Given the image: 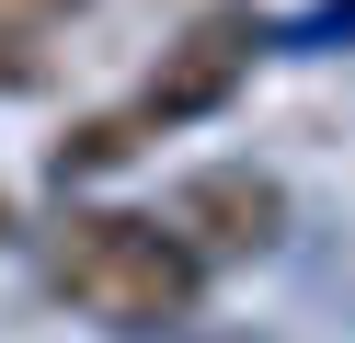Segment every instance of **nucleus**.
Here are the masks:
<instances>
[{
  "instance_id": "0eeeda50",
  "label": "nucleus",
  "mask_w": 355,
  "mask_h": 343,
  "mask_svg": "<svg viewBox=\"0 0 355 343\" xmlns=\"http://www.w3.org/2000/svg\"><path fill=\"white\" fill-rule=\"evenodd\" d=\"M172 343H241V332H172Z\"/></svg>"
},
{
  "instance_id": "f03ea898",
  "label": "nucleus",
  "mask_w": 355,
  "mask_h": 343,
  "mask_svg": "<svg viewBox=\"0 0 355 343\" xmlns=\"http://www.w3.org/2000/svg\"><path fill=\"white\" fill-rule=\"evenodd\" d=\"M252 69H263V12L218 0V12H195L184 35L161 46V69L138 80V103H126V114H138L149 137H161V126H195V114H218L241 80H252Z\"/></svg>"
},
{
  "instance_id": "6e6552de",
  "label": "nucleus",
  "mask_w": 355,
  "mask_h": 343,
  "mask_svg": "<svg viewBox=\"0 0 355 343\" xmlns=\"http://www.w3.org/2000/svg\"><path fill=\"white\" fill-rule=\"evenodd\" d=\"M0 240H12V183H0Z\"/></svg>"
},
{
  "instance_id": "20e7f679",
  "label": "nucleus",
  "mask_w": 355,
  "mask_h": 343,
  "mask_svg": "<svg viewBox=\"0 0 355 343\" xmlns=\"http://www.w3.org/2000/svg\"><path fill=\"white\" fill-rule=\"evenodd\" d=\"M138 114H92V126H80V137H58V183H69V172H115V160H138Z\"/></svg>"
},
{
  "instance_id": "f257e3e1",
  "label": "nucleus",
  "mask_w": 355,
  "mask_h": 343,
  "mask_svg": "<svg viewBox=\"0 0 355 343\" xmlns=\"http://www.w3.org/2000/svg\"><path fill=\"white\" fill-rule=\"evenodd\" d=\"M46 297L80 309L92 332H138V343L161 332V343H172V320H195V297H207V263L184 252L172 218L80 206V218L46 240Z\"/></svg>"
},
{
  "instance_id": "7ed1b4c3",
  "label": "nucleus",
  "mask_w": 355,
  "mask_h": 343,
  "mask_svg": "<svg viewBox=\"0 0 355 343\" xmlns=\"http://www.w3.org/2000/svg\"><path fill=\"white\" fill-rule=\"evenodd\" d=\"M172 229H184L195 263H263L286 240V183L252 172V160H218V172H195L172 195Z\"/></svg>"
},
{
  "instance_id": "39448f33",
  "label": "nucleus",
  "mask_w": 355,
  "mask_h": 343,
  "mask_svg": "<svg viewBox=\"0 0 355 343\" xmlns=\"http://www.w3.org/2000/svg\"><path fill=\"white\" fill-rule=\"evenodd\" d=\"M92 0H0V35H58V23H80Z\"/></svg>"
},
{
  "instance_id": "423d86ee",
  "label": "nucleus",
  "mask_w": 355,
  "mask_h": 343,
  "mask_svg": "<svg viewBox=\"0 0 355 343\" xmlns=\"http://www.w3.org/2000/svg\"><path fill=\"white\" fill-rule=\"evenodd\" d=\"M24 80H46V46H35V35H0V91H24Z\"/></svg>"
}]
</instances>
